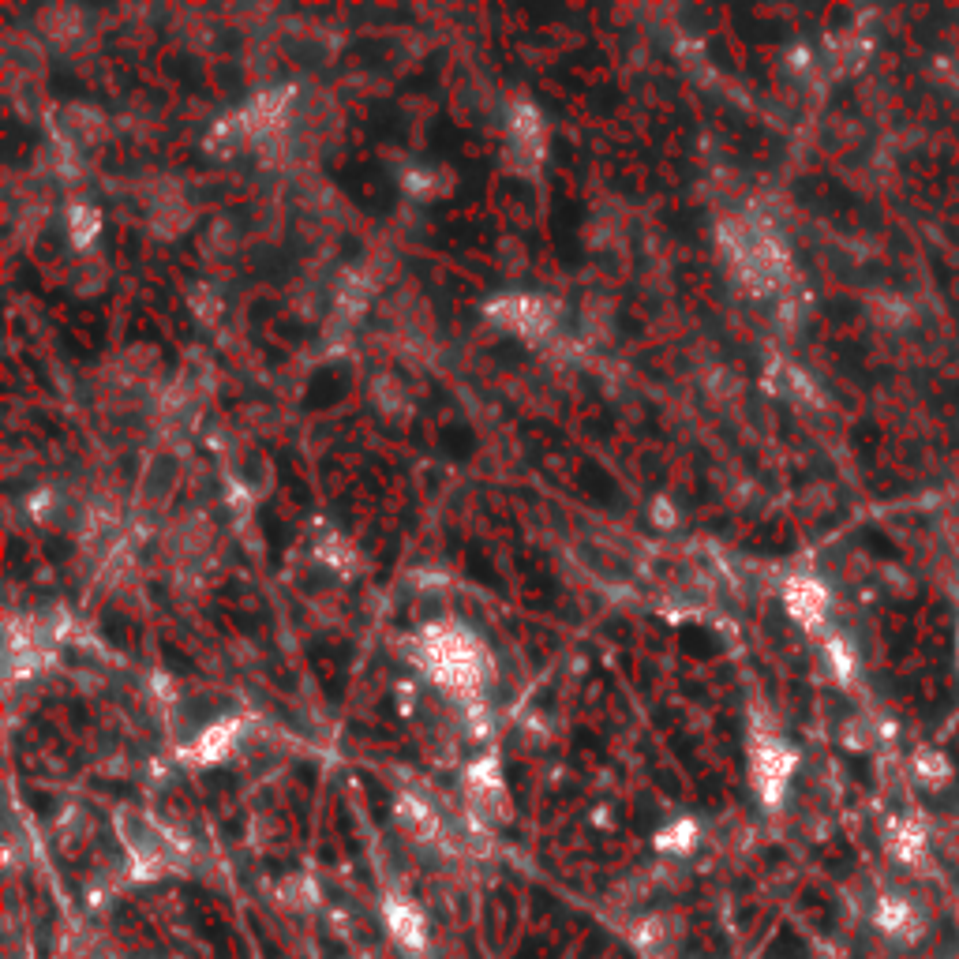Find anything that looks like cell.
Wrapping results in <instances>:
<instances>
[{"label":"cell","mask_w":959,"mask_h":959,"mask_svg":"<svg viewBox=\"0 0 959 959\" xmlns=\"http://www.w3.org/2000/svg\"><path fill=\"white\" fill-rule=\"evenodd\" d=\"M117 832H120V840H124V847H128V855H132L135 873H139V877H158V873L169 870L173 847H169L165 832L154 825V821H147L143 813H135V810H120Z\"/></svg>","instance_id":"7a4b0ae2"},{"label":"cell","mask_w":959,"mask_h":959,"mask_svg":"<svg viewBox=\"0 0 959 959\" xmlns=\"http://www.w3.org/2000/svg\"><path fill=\"white\" fill-rule=\"evenodd\" d=\"M465 795L473 806V817L484 825H499L506 817V783H502V768L495 757H484L469 768L465 776Z\"/></svg>","instance_id":"277c9868"},{"label":"cell","mask_w":959,"mask_h":959,"mask_svg":"<svg viewBox=\"0 0 959 959\" xmlns=\"http://www.w3.org/2000/svg\"><path fill=\"white\" fill-rule=\"evenodd\" d=\"M68 222H72V240L79 244V248H87L90 240L98 237V210L94 207H72V214H68Z\"/></svg>","instance_id":"7c38bea8"},{"label":"cell","mask_w":959,"mask_h":959,"mask_svg":"<svg viewBox=\"0 0 959 959\" xmlns=\"http://www.w3.org/2000/svg\"><path fill=\"white\" fill-rule=\"evenodd\" d=\"M420 652H424V667L431 671V679L454 690V694H476L487 679V656L484 645L476 641L465 626L454 622H439L428 626L420 634Z\"/></svg>","instance_id":"6da1fadb"},{"label":"cell","mask_w":959,"mask_h":959,"mask_svg":"<svg viewBox=\"0 0 959 959\" xmlns=\"http://www.w3.org/2000/svg\"><path fill=\"white\" fill-rule=\"evenodd\" d=\"M398 821L413 840H431L439 832V817L428 810V802L420 798H401L398 802Z\"/></svg>","instance_id":"30bf717a"},{"label":"cell","mask_w":959,"mask_h":959,"mask_svg":"<svg viewBox=\"0 0 959 959\" xmlns=\"http://www.w3.org/2000/svg\"><path fill=\"white\" fill-rule=\"evenodd\" d=\"M825 589L817 585V581H810V577H798V581H791L787 585V611L795 615L802 626H821V619H825Z\"/></svg>","instance_id":"52a82bcc"},{"label":"cell","mask_w":959,"mask_h":959,"mask_svg":"<svg viewBox=\"0 0 959 959\" xmlns=\"http://www.w3.org/2000/svg\"><path fill=\"white\" fill-rule=\"evenodd\" d=\"M694 836H697L694 821H675V825L664 828V832L656 836V847L667 851V855H686V851L694 847Z\"/></svg>","instance_id":"8fae6325"},{"label":"cell","mask_w":959,"mask_h":959,"mask_svg":"<svg viewBox=\"0 0 959 959\" xmlns=\"http://www.w3.org/2000/svg\"><path fill=\"white\" fill-rule=\"evenodd\" d=\"M791 768H795V757H791V750L783 742H776V738H761L757 742V750H753V780H757V791L765 795V802H780Z\"/></svg>","instance_id":"5b68a950"},{"label":"cell","mask_w":959,"mask_h":959,"mask_svg":"<svg viewBox=\"0 0 959 959\" xmlns=\"http://www.w3.org/2000/svg\"><path fill=\"white\" fill-rule=\"evenodd\" d=\"M386 930L405 948H424V918L409 900L386 903Z\"/></svg>","instance_id":"ba28073f"},{"label":"cell","mask_w":959,"mask_h":959,"mask_svg":"<svg viewBox=\"0 0 959 959\" xmlns=\"http://www.w3.org/2000/svg\"><path fill=\"white\" fill-rule=\"evenodd\" d=\"M510 147L532 165L544 158V117L529 102H517L510 113Z\"/></svg>","instance_id":"8992f818"},{"label":"cell","mask_w":959,"mask_h":959,"mask_svg":"<svg viewBox=\"0 0 959 959\" xmlns=\"http://www.w3.org/2000/svg\"><path fill=\"white\" fill-rule=\"evenodd\" d=\"M487 315L506 330L521 334V338H544L551 330L555 308L544 296H499V300H491Z\"/></svg>","instance_id":"3957f363"},{"label":"cell","mask_w":959,"mask_h":959,"mask_svg":"<svg viewBox=\"0 0 959 959\" xmlns=\"http://www.w3.org/2000/svg\"><path fill=\"white\" fill-rule=\"evenodd\" d=\"M237 731H240L237 720H222V723H214V727H207V731L199 735V742L192 746V757H195V761H203V765H210V761H222L225 753L233 750Z\"/></svg>","instance_id":"9c48e42d"}]
</instances>
